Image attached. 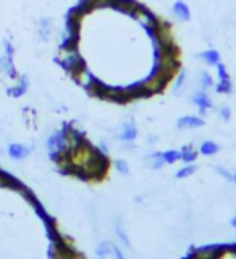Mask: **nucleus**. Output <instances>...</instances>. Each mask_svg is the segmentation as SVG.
Instances as JSON below:
<instances>
[{
	"label": "nucleus",
	"instance_id": "nucleus-1",
	"mask_svg": "<svg viewBox=\"0 0 236 259\" xmlns=\"http://www.w3.org/2000/svg\"><path fill=\"white\" fill-rule=\"evenodd\" d=\"M88 88V91L93 96H95V97L99 99H105L107 97V93H109V88L110 86H107L105 83H102L100 80H95V78H89V84L86 86Z\"/></svg>",
	"mask_w": 236,
	"mask_h": 259
},
{
	"label": "nucleus",
	"instance_id": "nucleus-2",
	"mask_svg": "<svg viewBox=\"0 0 236 259\" xmlns=\"http://www.w3.org/2000/svg\"><path fill=\"white\" fill-rule=\"evenodd\" d=\"M202 125H204V120L194 115H186L178 120V128H199Z\"/></svg>",
	"mask_w": 236,
	"mask_h": 259
},
{
	"label": "nucleus",
	"instance_id": "nucleus-3",
	"mask_svg": "<svg viewBox=\"0 0 236 259\" xmlns=\"http://www.w3.org/2000/svg\"><path fill=\"white\" fill-rule=\"evenodd\" d=\"M194 104L199 107V110H201V115H204L205 113V110L207 109H210L212 107V102H210V99L207 97V94L204 93V91H201V93H197L196 96H194Z\"/></svg>",
	"mask_w": 236,
	"mask_h": 259
},
{
	"label": "nucleus",
	"instance_id": "nucleus-4",
	"mask_svg": "<svg viewBox=\"0 0 236 259\" xmlns=\"http://www.w3.org/2000/svg\"><path fill=\"white\" fill-rule=\"evenodd\" d=\"M173 13L183 21L189 20V8H188L185 2H176L175 5H173Z\"/></svg>",
	"mask_w": 236,
	"mask_h": 259
},
{
	"label": "nucleus",
	"instance_id": "nucleus-5",
	"mask_svg": "<svg viewBox=\"0 0 236 259\" xmlns=\"http://www.w3.org/2000/svg\"><path fill=\"white\" fill-rule=\"evenodd\" d=\"M197 57L202 59L205 64H209V65H217L220 62V54L217 50H205V52H202V54H199Z\"/></svg>",
	"mask_w": 236,
	"mask_h": 259
},
{
	"label": "nucleus",
	"instance_id": "nucleus-6",
	"mask_svg": "<svg viewBox=\"0 0 236 259\" xmlns=\"http://www.w3.org/2000/svg\"><path fill=\"white\" fill-rule=\"evenodd\" d=\"M138 131H136V127H134L133 122H128L126 125H125V130L122 133V140L123 141H133L134 138H136Z\"/></svg>",
	"mask_w": 236,
	"mask_h": 259
},
{
	"label": "nucleus",
	"instance_id": "nucleus-7",
	"mask_svg": "<svg viewBox=\"0 0 236 259\" xmlns=\"http://www.w3.org/2000/svg\"><path fill=\"white\" fill-rule=\"evenodd\" d=\"M217 151H219V146H217L214 141H205V143H202V146H201V154L212 156V154H215Z\"/></svg>",
	"mask_w": 236,
	"mask_h": 259
},
{
	"label": "nucleus",
	"instance_id": "nucleus-8",
	"mask_svg": "<svg viewBox=\"0 0 236 259\" xmlns=\"http://www.w3.org/2000/svg\"><path fill=\"white\" fill-rule=\"evenodd\" d=\"M30 149H26V147H23L20 145H12L10 146V156L15 157V159H21V157H25Z\"/></svg>",
	"mask_w": 236,
	"mask_h": 259
},
{
	"label": "nucleus",
	"instance_id": "nucleus-9",
	"mask_svg": "<svg viewBox=\"0 0 236 259\" xmlns=\"http://www.w3.org/2000/svg\"><path fill=\"white\" fill-rule=\"evenodd\" d=\"M162 157H163V162H165V164H173V162L180 161L181 152H178V151H167V152H163Z\"/></svg>",
	"mask_w": 236,
	"mask_h": 259
},
{
	"label": "nucleus",
	"instance_id": "nucleus-10",
	"mask_svg": "<svg viewBox=\"0 0 236 259\" xmlns=\"http://www.w3.org/2000/svg\"><path fill=\"white\" fill-rule=\"evenodd\" d=\"M217 91H219V93L230 94V93H231V81H230L228 78L220 80V83L217 84Z\"/></svg>",
	"mask_w": 236,
	"mask_h": 259
},
{
	"label": "nucleus",
	"instance_id": "nucleus-11",
	"mask_svg": "<svg viewBox=\"0 0 236 259\" xmlns=\"http://www.w3.org/2000/svg\"><path fill=\"white\" fill-rule=\"evenodd\" d=\"M197 157V152H194V151H191V147H185L183 149V152H181V157L180 159L181 161H185V162H192Z\"/></svg>",
	"mask_w": 236,
	"mask_h": 259
},
{
	"label": "nucleus",
	"instance_id": "nucleus-12",
	"mask_svg": "<svg viewBox=\"0 0 236 259\" xmlns=\"http://www.w3.org/2000/svg\"><path fill=\"white\" fill-rule=\"evenodd\" d=\"M110 253H113V244L112 243H102L100 248L97 249L99 256H109Z\"/></svg>",
	"mask_w": 236,
	"mask_h": 259
},
{
	"label": "nucleus",
	"instance_id": "nucleus-13",
	"mask_svg": "<svg viewBox=\"0 0 236 259\" xmlns=\"http://www.w3.org/2000/svg\"><path fill=\"white\" fill-rule=\"evenodd\" d=\"M194 172H196V165H188V167H185V169H181L180 172H178L176 177L178 178H185V177L192 175Z\"/></svg>",
	"mask_w": 236,
	"mask_h": 259
},
{
	"label": "nucleus",
	"instance_id": "nucleus-14",
	"mask_svg": "<svg viewBox=\"0 0 236 259\" xmlns=\"http://www.w3.org/2000/svg\"><path fill=\"white\" fill-rule=\"evenodd\" d=\"M201 84H202V88L207 89V88H212V76L209 73H204L202 75V78H201Z\"/></svg>",
	"mask_w": 236,
	"mask_h": 259
},
{
	"label": "nucleus",
	"instance_id": "nucleus-15",
	"mask_svg": "<svg viewBox=\"0 0 236 259\" xmlns=\"http://www.w3.org/2000/svg\"><path fill=\"white\" fill-rule=\"evenodd\" d=\"M117 232H118V237H120V240H123L125 246L129 248V240H128V237H126V233L123 232V228L120 227V224H117Z\"/></svg>",
	"mask_w": 236,
	"mask_h": 259
},
{
	"label": "nucleus",
	"instance_id": "nucleus-16",
	"mask_svg": "<svg viewBox=\"0 0 236 259\" xmlns=\"http://www.w3.org/2000/svg\"><path fill=\"white\" fill-rule=\"evenodd\" d=\"M49 31H50L49 21H47V20H42V21H41V32H42V36H44V39H47V36H49Z\"/></svg>",
	"mask_w": 236,
	"mask_h": 259
},
{
	"label": "nucleus",
	"instance_id": "nucleus-17",
	"mask_svg": "<svg viewBox=\"0 0 236 259\" xmlns=\"http://www.w3.org/2000/svg\"><path fill=\"white\" fill-rule=\"evenodd\" d=\"M115 165H117V169L122 172L123 175H128L129 169H128V164L125 161H117V164H115Z\"/></svg>",
	"mask_w": 236,
	"mask_h": 259
},
{
	"label": "nucleus",
	"instance_id": "nucleus-18",
	"mask_svg": "<svg viewBox=\"0 0 236 259\" xmlns=\"http://www.w3.org/2000/svg\"><path fill=\"white\" fill-rule=\"evenodd\" d=\"M217 71H219V76H220V80H223V78H228V73H226V68H225V65L223 64H217Z\"/></svg>",
	"mask_w": 236,
	"mask_h": 259
},
{
	"label": "nucleus",
	"instance_id": "nucleus-19",
	"mask_svg": "<svg viewBox=\"0 0 236 259\" xmlns=\"http://www.w3.org/2000/svg\"><path fill=\"white\" fill-rule=\"evenodd\" d=\"M217 172H219V174H220L221 177H225L226 180H233V175L228 174V172H226V170H223V169H221V167H217Z\"/></svg>",
	"mask_w": 236,
	"mask_h": 259
},
{
	"label": "nucleus",
	"instance_id": "nucleus-20",
	"mask_svg": "<svg viewBox=\"0 0 236 259\" xmlns=\"http://www.w3.org/2000/svg\"><path fill=\"white\" fill-rule=\"evenodd\" d=\"M220 113H221V118H223V120H230V109L228 107H223V109H221L220 110Z\"/></svg>",
	"mask_w": 236,
	"mask_h": 259
},
{
	"label": "nucleus",
	"instance_id": "nucleus-21",
	"mask_svg": "<svg viewBox=\"0 0 236 259\" xmlns=\"http://www.w3.org/2000/svg\"><path fill=\"white\" fill-rule=\"evenodd\" d=\"M231 225H233V227L236 228V217H233V219H231Z\"/></svg>",
	"mask_w": 236,
	"mask_h": 259
},
{
	"label": "nucleus",
	"instance_id": "nucleus-22",
	"mask_svg": "<svg viewBox=\"0 0 236 259\" xmlns=\"http://www.w3.org/2000/svg\"><path fill=\"white\" fill-rule=\"evenodd\" d=\"M233 181H235V183H236V174L233 175Z\"/></svg>",
	"mask_w": 236,
	"mask_h": 259
}]
</instances>
